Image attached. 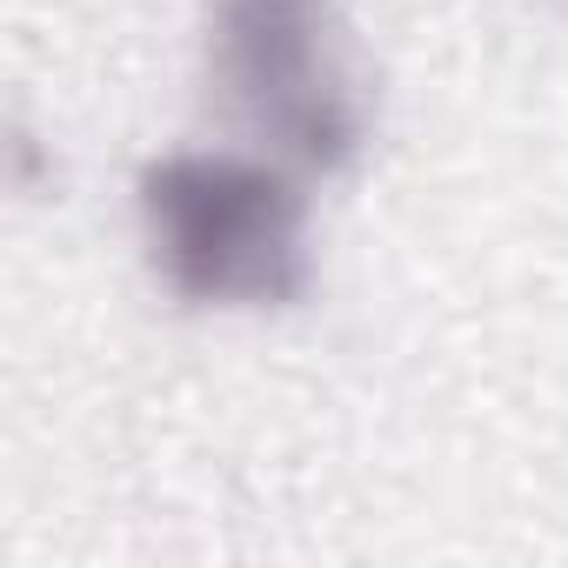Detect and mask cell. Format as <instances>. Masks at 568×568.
I'll use <instances>...</instances> for the list:
<instances>
[{
	"label": "cell",
	"mask_w": 568,
	"mask_h": 568,
	"mask_svg": "<svg viewBox=\"0 0 568 568\" xmlns=\"http://www.w3.org/2000/svg\"><path fill=\"white\" fill-rule=\"evenodd\" d=\"M134 221L148 267L187 308L274 315L315 288L308 201L302 187L227 148H174L141 168Z\"/></svg>",
	"instance_id": "obj_1"
},
{
	"label": "cell",
	"mask_w": 568,
	"mask_h": 568,
	"mask_svg": "<svg viewBox=\"0 0 568 568\" xmlns=\"http://www.w3.org/2000/svg\"><path fill=\"white\" fill-rule=\"evenodd\" d=\"M207 81L302 174H348L368 148V88L335 0H214Z\"/></svg>",
	"instance_id": "obj_2"
}]
</instances>
